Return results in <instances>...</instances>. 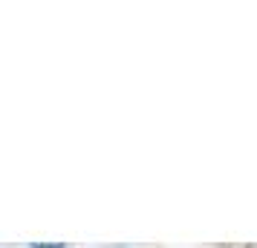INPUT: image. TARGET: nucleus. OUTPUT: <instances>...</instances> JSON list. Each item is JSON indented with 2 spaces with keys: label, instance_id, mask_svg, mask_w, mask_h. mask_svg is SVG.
I'll list each match as a JSON object with an SVG mask.
<instances>
[{
  "label": "nucleus",
  "instance_id": "obj_1",
  "mask_svg": "<svg viewBox=\"0 0 257 248\" xmlns=\"http://www.w3.org/2000/svg\"><path fill=\"white\" fill-rule=\"evenodd\" d=\"M32 248H64V245H49V242H35Z\"/></svg>",
  "mask_w": 257,
  "mask_h": 248
}]
</instances>
